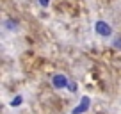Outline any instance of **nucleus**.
<instances>
[{"label": "nucleus", "mask_w": 121, "mask_h": 114, "mask_svg": "<svg viewBox=\"0 0 121 114\" xmlns=\"http://www.w3.org/2000/svg\"><path fill=\"white\" fill-rule=\"evenodd\" d=\"M93 29H95L96 36H100V38H103V39L110 38V36L114 34L112 25H110V23H107L105 20H96V22H95V25H93Z\"/></svg>", "instance_id": "1"}, {"label": "nucleus", "mask_w": 121, "mask_h": 114, "mask_svg": "<svg viewBox=\"0 0 121 114\" xmlns=\"http://www.w3.org/2000/svg\"><path fill=\"white\" fill-rule=\"evenodd\" d=\"M50 82H52V86L55 89H66L68 84H69V80H68V77H66L64 73H55V75L50 79Z\"/></svg>", "instance_id": "2"}, {"label": "nucleus", "mask_w": 121, "mask_h": 114, "mask_svg": "<svg viewBox=\"0 0 121 114\" xmlns=\"http://www.w3.org/2000/svg\"><path fill=\"white\" fill-rule=\"evenodd\" d=\"M89 103H91V98H89V96H84L82 102L71 110V114H82V112H86V110L89 109Z\"/></svg>", "instance_id": "3"}, {"label": "nucleus", "mask_w": 121, "mask_h": 114, "mask_svg": "<svg viewBox=\"0 0 121 114\" xmlns=\"http://www.w3.org/2000/svg\"><path fill=\"white\" fill-rule=\"evenodd\" d=\"M23 102H25L23 95H14L13 100H9V107H11V109H18V107L23 105Z\"/></svg>", "instance_id": "4"}, {"label": "nucleus", "mask_w": 121, "mask_h": 114, "mask_svg": "<svg viewBox=\"0 0 121 114\" xmlns=\"http://www.w3.org/2000/svg\"><path fill=\"white\" fill-rule=\"evenodd\" d=\"M4 27H7L5 31H11V32H16V31H18V23L13 22V20H5V22H4Z\"/></svg>", "instance_id": "5"}, {"label": "nucleus", "mask_w": 121, "mask_h": 114, "mask_svg": "<svg viewBox=\"0 0 121 114\" xmlns=\"http://www.w3.org/2000/svg\"><path fill=\"white\" fill-rule=\"evenodd\" d=\"M36 2H38V4L41 5L43 9H48V7H50V4H52V0H36Z\"/></svg>", "instance_id": "6"}]
</instances>
